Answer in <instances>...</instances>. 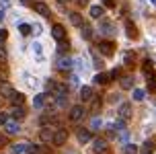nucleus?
<instances>
[{"mask_svg":"<svg viewBox=\"0 0 156 154\" xmlns=\"http://www.w3.org/2000/svg\"><path fill=\"white\" fill-rule=\"evenodd\" d=\"M86 115V109H84V105H74V107L70 109V113H68V117H70V121H80L82 117Z\"/></svg>","mask_w":156,"mask_h":154,"instance_id":"nucleus-1","label":"nucleus"},{"mask_svg":"<svg viewBox=\"0 0 156 154\" xmlns=\"http://www.w3.org/2000/svg\"><path fill=\"white\" fill-rule=\"evenodd\" d=\"M93 146H94V154H107L109 152V142L105 138H97L93 142Z\"/></svg>","mask_w":156,"mask_h":154,"instance_id":"nucleus-2","label":"nucleus"},{"mask_svg":"<svg viewBox=\"0 0 156 154\" xmlns=\"http://www.w3.org/2000/svg\"><path fill=\"white\" fill-rule=\"evenodd\" d=\"M66 140H68V131L60 127V130L54 131V140H51V144H55V146H64Z\"/></svg>","mask_w":156,"mask_h":154,"instance_id":"nucleus-3","label":"nucleus"},{"mask_svg":"<svg viewBox=\"0 0 156 154\" xmlns=\"http://www.w3.org/2000/svg\"><path fill=\"white\" fill-rule=\"evenodd\" d=\"M54 127H47V125H43L41 127V131H39V138H41V142L43 144H51V140H54Z\"/></svg>","mask_w":156,"mask_h":154,"instance_id":"nucleus-4","label":"nucleus"},{"mask_svg":"<svg viewBox=\"0 0 156 154\" xmlns=\"http://www.w3.org/2000/svg\"><path fill=\"white\" fill-rule=\"evenodd\" d=\"M15 88H12V86L8 84V82H0V97H2V99H12V97H15Z\"/></svg>","mask_w":156,"mask_h":154,"instance_id":"nucleus-5","label":"nucleus"},{"mask_svg":"<svg viewBox=\"0 0 156 154\" xmlns=\"http://www.w3.org/2000/svg\"><path fill=\"white\" fill-rule=\"evenodd\" d=\"M99 52L109 58V56H113V52H115V43H113V41H101V43H99Z\"/></svg>","mask_w":156,"mask_h":154,"instance_id":"nucleus-6","label":"nucleus"},{"mask_svg":"<svg viewBox=\"0 0 156 154\" xmlns=\"http://www.w3.org/2000/svg\"><path fill=\"white\" fill-rule=\"evenodd\" d=\"M117 115H119V119L127 121V119L132 117V105H129V103H121V105H119V111H117Z\"/></svg>","mask_w":156,"mask_h":154,"instance_id":"nucleus-7","label":"nucleus"},{"mask_svg":"<svg viewBox=\"0 0 156 154\" xmlns=\"http://www.w3.org/2000/svg\"><path fill=\"white\" fill-rule=\"evenodd\" d=\"M76 136H78V142H80V144H86V142H90V140H93V131L80 127V130L76 131Z\"/></svg>","mask_w":156,"mask_h":154,"instance_id":"nucleus-8","label":"nucleus"},{"mask_svg":"<svg viewBox=\"0 0 156 154\" xmlns=\"http://www.w3.org/2000/svg\"><path fill=\"white\" fill-rule=\"evenodd\" d=\"M72 66H74V62L68 58V56H62L60 60H58V68L60 70H64V72H70L72 70Z\"/></svg>","mask_w":156,"mask_h":154,"instance_id":"nucleus-9","label":"nucleus"},{"mask_svg":"<svg viewBox=\"0 0 156 154\" xmlns=\"http://www.w3.org/2000/svg\"><path fill=\"white\" fill-rule=\"evenodd\" d=\"M4 131H6L8 136H15V134L21 131V125H19V121H10V119H8V121L4 123Z\"/></svg>","mask_w":156,"mask_h":154,"instance_id":"nucleus-10","label":"nucleus"},{"mask_svg":"<svg viewBox=\"0 0 156 154\" xmlns=\"http://www.w3.org/2000/svg\"><path fill=\"white\" fill-rule=\"evenodd\" d=\"M51 35H54V39L62 41V39H66V29H64L62 25H54L51 27Z\"/></svg>","mask_w":156,"mask_h":154,"instance_id":"nucleus-11","label":"nucleus"},{"mask_svg":"<svg viewBox=\"0 0 156 154\" xmlns=\"http://www.w3.org/2000/svg\"><path fill=\"white\" fill-rule=\"evenodd\" d=\"M25 115H27V113H25L23 105H15V109H12V111H10V117H12V119H15V121H21V119H23Z\"/></svg>","mask_w":156,"mask_h":154,"instance_id":"nucleus-12","label":"nucleus"},{"mask_svg":"<svg viewBox=\"0 0 156 154\" xmlns=\"http://www.w3.org/2000/svg\"><path fill=\"white\" fill-rule=\"evenodd\" d=\"M27 154H49V148L41 146V144H29V150H27Z\"/></svg>","mask_w":156,"mask_h":154,"instance_id":"nucleus-13","label":"nucleus"},{"mask_svg":"<svg viewBox=\"0 0 156 154\" xmlns=\"http://www.w3.org/2000/svg\"><path fill=\"white\" fill-rule=\"evenodd\" d=\"M10 150H12V154H27V150H29V144L19 142V144H12V146H10Z\"/></svg>","mask_w":156,"mask_h":154,"instance_id":"nucleus-14","label":"nucleus"},{"mask_svg":"<svg viewBox=\"0 0 156 154\" xmlns=\"http://www.w3.org/2000/svg\"><path fill=\"white\" fill-rule=\"evenodd\" d=\"M35 13H39L41 16H49V8H47V4L45 2H35Z\"/></svg>","mask_w":156,"mask_h":154,"instance_id":"nucleus-15","label":"nucleus"},{"mask_svg":"<svg viewBox=\"0 0 156 154\" xmlns=\"http://www.w3.org/2000/svg\"><path fill=\"white\" fill-rule=\"evenodd\" d=\"M138 152H142V154H152V152H154V142H152V140L144 142V144L138 148Z\"/></svg>","mask_w":156,"mask_h":154,"instance_id":"nucleus-16","label":"nucleus"},{"mask_svg":"<svg viewBox=\"0 0 156 154\" xmlns=\"http://www.w3.org/2000/svg\"><path fill=\"white\" fill-rule=\"evenodd\" d=\"M93 97H94V95H93V88H90V86H82V88H80V99L84 101V103H86V101H90Z\"/></svg>","mask_w":156,"mask_h":154,"instance_id":"nucleus-17","label":"nucleus"},{"mask_svg":"<svg viewBox=\"0 0 156 154\" xmlns=\"http://www.w3.org/2000/svg\"><path fill=\"white\" fill-rule=\"evenodd\" d=\"M68 16H70V23L74 25V27H82V25H84V19L78 15V13H70Z\"/></svg>","mask_w":156,"mask_h":154,"instance_id":"nucleus-18","label":"nucleus"},{"mask_svg":"<svg viewBox=\"0 0 156 154\" xmlns=\"http://www.w3.org/2000/svg\"><path fill=\"white\" fill-rule=\"evenodd\" d=\"M125 33H127V37H129V39H136V37H138V29H136V27H133V23H129V21L125 23Z\"/></svg>","mask_w":156,"mask_h":154,"instance_id":"nucleus-19","label":"nucleus"},{"mask_svg":"<svg viewBox=\"0 0 156 154\" xmlns=\"http://www.w3.org/2000/svg\"><path fill=\"white\" fill-rule=\"evenodd\" d=\"M94 82H97V84H101V86L109 84V82H111V80H109V74H105V72L97 74V76H94Z\"/></svg>","mask_w":156,"mask_h":154,"instance_id":"nucleus-20","label":"nucleus"},{"mask_svg":"<svg viewBox=\"0 0 156 154\" xmlns=\"http://www.w3.org/2000/svg\"><path fill=\"white\" fill-rule=\"evenodd\" d=\"M148 91H156V72L154 70L148 72Z\"/></svg>","mask_w":156,"mask_h":154,"instance_id":"nucleus-21","label":"nucleus"},{"mask_svg":"<svg viewBox=\"0 0 156 154\" xmlns=\"http://www.w3.org/2000/svg\"><path fill=\"white\" fill-rule=\"evenodd\" d=\"M47 99H49L47 95H37V97L33 99V105H35V107H37V109H41V107H43V105H45V101H47Z\"/></svg>","mask_w":156,"mask_h":154,"instance_id":"nucleus-22","label":"nucleus"},{"mask_svg":"<svg viewBox=\"0 0 156 154\" xmlns=\"http://www.w3.org/2000/svg\"><path fill=\"white\" fill-rule=\"evenodd\" d=\"M121 88H125V91L133 88V78L132 76H121Z\"/></svg>","mask_w":156,"mask_h":154,"instance_id":"nucleus-23","label":"nucleus"},{"mask_svg":"<svg viewBox=\"0 0 156 154\" xmlns=\"http://www.w3.org/2000/svg\"><path fill=\"white\" fill-rule=\"evenodd\" d=\"M90 16H93V19H101V16H103V6H101V4L90 6Z\"/></svg>","mask_w":156,"mask_h":154,"instance_id":"nucleus-24","label":"nucleus"},{"mask_svg":"<svg viewBox=\"0 0 156 154\" xmlns=\"http://www.w3.org/2000/svg\"><path fill=\"white\" fill-rule=\"evenodd\" d=\"M101 31H103V33H107V35H113V31H115V29H113V25H111L109 21H103V23H101Z\"/></svg>","mask_w":156,"mask_h":154,"instance_id":"nucleus-25","label":"nucleus"},{"mask_svg":"<svg viewBox=\"0 0 156 154\" xmlns=\"http://www.w3.org/2000/svg\"><path fill=\"white\" fill-rule=\"evenodd\" d=\"M60 45H58V52L60 54H68V49H70V43L66 41V39H62V41H58Z\"/></svg>","mask_w":156,"mask_h":154,"instance_id":"nucleus-26","label":"nucleus"},{"mask_svg":"<svg viewBox=\"0 0 156 154\" xmlns=\"http://www.w3.org/2000/svg\"><path fill=\"white\" fill-rule=\"evenodd\" d=\"M123 154H138V146H136V144H125Z\"/></svg>","mask_w":156,"mask_h":154,"instance_id":"nucleus-27","label":"nucleus"},{"mask_svg":"<svg viewBox=\"0 0 156 154\" xmlns=\"http://www.w3.org/2000/svg\"><path fill=\"white\" fill-rule=\"evenodd\" d=\"M93 105H90V111H93V113H97V111H99V109H101V99H99V97H93Z\"/></svg>","mask_w":156,"mask_h":154,"instance_id":"nucleus-28","label":"nucleus"},{"mask_svg":"<svg viewBox=\"0 0 156 154\" xmlns=\"http://www.w3.org/2000/svg\"><path fill=\"white\" fill-rule=\"evenodd\" d=\"M82 37L84 39H93V29L88 25H82Z\"/></svg>","mask_w":156,"mask_h":154,"instance_id":"nucleus-29","label":"nucleus"},{"mask_svg":"<svg viewBox=\"0 0 156 154\" xmlns=\"http://www.w3.org/2000/svg\"><path fill=\"white\" fill-rule=\"evenodd\" d=\"M12 105H23V101H25V95H21V92H15V97H12Z\"/></svg>","mask_w":156,"mask_h":154,"instance_id":"nucleus-30","label":"nucleus"},{"mask_svg":"<svg viewBox=\"0 0 156 154\" xmlns=\"http://www.w3.org/2000/svg\"><path fill=\"white\" fill-rule=\"evenodd\" d=\"M144 97H146V92L142 91V88H136L133 91V101H144Z\"/></svg>","mask_w":156,"mask_h":154,"instance_id":"nucleus-31","label":"nucleus"},{"mask_svg":"<svg viewBox=\"0 0 156 154\" xmlns=\"http://www.w3.org/2000/svg\"><path fill=\"white\" fill-rule=\"evenodd\" d=\"M66 103H68V97H55V105L58 107H66Z\"/></svg>","mask_w":156,"mask_h":154,"instance_id":"nucleus-32","label":"nucleus"},{"mask_svg":"<svg viewBox=\"0 0 156 154\" xmlns=\"http://www.w3.org/2000/svg\"><path fill=\"white\" fill-rule=\"evenodd\" d=\"M19 29H21L23 35H29V33H31V27H29L27 23H21V25H19Z\"/></svg>","mask_w":156,"mask_h":154,"instance_id":"nucleus-33","label":"nucleus"},{"mask_svg":"<svg viewBox=\"0 0 156 154\" xmlns=\"http://www.w3.org/2000/svg\"><path fill=\"white\" fill-rule=\"evenodd\" d=\"M152 66H154V64H152V60H144V64H142V68H144V72H146V74L152 70Z\"/></svg>","mask_w":156,"mask_h":154,"instance_id":"nucleus-34","label":"nucleus"},{"mask_svg":"<svg viewBox=\"0 0 156 154\" xmlns=\"http://www.w3.org/2000/svg\"><path fill=\"white\" fill-rule=\"evenodd\" d=\"M119 76H121V70L113 68V70H111V74H109V80H115V78H119Z\"/></svg>","mask_w":156,"mask_h":154,"instance_id":"nucleus-35","label":"nucleus"},{"mask_svg":"<svg viewBox=\"0 0 156 154\" xmlns=\"http://www.w3.org/2000/svg\"><path fill=\"white\" fill-rule=\"evenodd\" d=\"M101 125H103V123H101V119H99V117H94V119H93V130H99Z\"/></svg>","mask_w":156,"mask_h":154,"instance_id":"nucleus-36","label":"nucleus"},{"mask_svg":"<svg viewBox=\"0 0 156 154\" xmlns=\"http://www.w3.org/2000/svg\"><path fill=\"white\" fill-rule=\"evenodd\" d=\"M8 119H10V117H8V113H0V125H4Z\"/></svg>","mask_w":156,"mask_h":154,"instance_id":"nucleus-37","label":"nucleus"},{"mask_svg":"<svg viewBox=\"0 0 156 154\" xmlns=\"http://www.w3.org/2000/svg\"><path fill=\"white\" fill-rule=\"evenodd\" d=\"M6 37H8V31L6 29H0V41H4Z\"/></svg>","mask_w":156,"mask_h":154,"instance_id":"nucleus-38","label":"nucleus"},{"mask_svg":"<svg viewBox=\"0 0 156 154\" xmlns=\"http://www.w3.org/2000/svg\"><path fill=\"white\" fill-rule=\"evenodd\" d=\"M132 60H133V54L127 52V54H125V64H132Z\"/></svg>","mask_w":156,"mask_h":154,"instance_id":"nucleus-39","label":"nucleus"},{"mask_svg":"<svg viewBox=\"0 0 156 154\" xmlns=\"http://www.w3.org/2000/svg\"><path fill=\"white\" fill-rule=\"evenodd\" d=\"M33 52H35V54L41 58V45H39V43H35V45H33Z\"/></svg>","mask_w":156,"mask_h":154,"instance_id":"nucleus-40","label":"nucleus"},{"mask_svg":"<svg viewBox=\"0 0 156 154\" xmlns=\"http://www.w3.org/2000/svg\"><path fill=\"white\" fill-rule=\"evenodd\" d=\"M6 144H8L6 136H2V134H0V148H2V146H6Z\"/></svg>","mask_w":156,"mask_h":154,"instance_id":"nucleus-41","label":"nucleus"},{"mask_svg":"<svg viewBox=\"0 0 156 154\" xmlns=\"http://www.w3.org/2000/svg\"><path fill=\"white\" fill-rule=\"evenodd\" d=\"M107 138H109V140L115 138V130H113V127H111V130H107Z\"/></svg>","mask_w":156,"mask_h":154,"instance_id":"nucleus-42","label":"nucleus"},{"mask_svg":"<svg viewBox=\"0 0 156 154\" xmlns=\"http://www.w3.org/2000/svg\"><path fill=\"white\" fill-rule=\"evenodd\" d=\"M105 6H109V8H113V6H115V0H105Z\"/></svg>","mask_w":156,"mask_h":154,"instance_id":"nucleus-43","label":"nucleus"},{"mask_svg":"<svg viewBox=\"0 0 156 154\" xmlns=\"http://www.w3.org/2000/svg\"><path fill=\"white\" fill-rule=\"evenodd\" d=\"M4 78H6V72H4V70H0V80H4Z\"/></svg>","mask_w":156,"mask_h":154,"instance_id":"nucleus-44","label":"nucleus"},{"mask_svg":"<svg viewBox=\"0 0 156 154\" xmlns=\"http://www.w3.org/2000/svg\"><path fill=\"white\" fill-rule=\"evenodd\" d=\"M86 2H88V0H78V4H80V6H84Z\"/></svg>","mask_w":156,"mask_h":154,"instance_id":"nucleus-45","label":"nucleus"},{"mask_svg":"<svg viewBox=\"0 0 156 154\" xmlns=\"http://www.w3.org/2000/svg\"><path fill=\"white\" fill-rule=\"evenodd\" d=\"M2 19H4V10H0V21H2Z\"/></svg>","mask_w":156,"mask_h":154,"instance_id":"nucleus-46","label":"nucleus"},{"mask_svg":"<svg viewBox=\"0 0 156 154\" xmlns=\"http://www.w3.org/2000/svg\"><path fill=\"white\" fill-rule=\"evenodd\" d=\"M58 2H60V4H66V2H70V0H58Z\"/></svg>","mask_w":156,"mask_h":154,"instance_id":"nucleus-47","label":"nucleus"},{"mask_svg":"<svg viewBox=\"0 0 156 154\" xmlns=\"http://www.w3.org/2000/svg\"><path fill=\"white\" fill-rule=\"evenodd\" d=\"M150 2H152V4H156V0H150Z\"/></svg>","mask_w":156,"mask_h":154,"instance_id":"nucleus-48","label":"nucleus"}]
</instances>
